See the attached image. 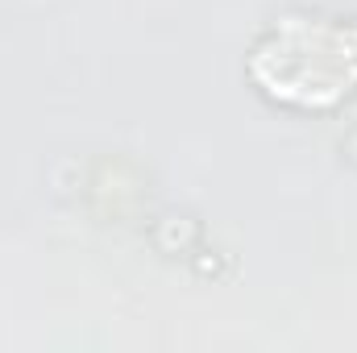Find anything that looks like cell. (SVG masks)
I'll use <instances>...</instances> for the list:
<instances>
[{"label":"cell","mask_w":357,"mask_h":353,"mask_svg":"<svg viewBox=\"0 0 357 353\" xmlns=\"http://www.w3.org/2000/svg\"><path fill=\"white\" fill-rule=\"evenodd\" d=\"M254 75L278 100L333 104L357 88L354 17H282L254 50Z\"/></svg>","instance_id":"1"}]
</instances>
